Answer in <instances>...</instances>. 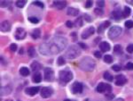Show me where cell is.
I'll use <instances>...</instances> for the list:
<instances>
[{"label":"cell","mask_w":133,"mask_h":101,"mask_svg":"<svg viewBox=\"0 0 133 101\" xmlns=\"http://www.w3.org/2000/svg\"><path fill=\"white\" fill-rule=\"evenodd\" d=\"M52 93H53V90H52V89L49 88V87H43L41 90V96L43 98L50 97L52 95Z\"/></svg>","instance_id":"7"},{"label":"cell","mask_w":133,"mask_h":101,"mask_svg":"<svg viewBox=\"0 0 133 101\" xmlns=\"http://www.w3.org/2000/svg\"><path fill=\"white\" fill-rule=\"evenodd\" d=\"M53 6H55L57 9L61 10L63 8H65V6H66V1H62V0H59V1H54L53 2Z\"/></svg>","instance_id":"15"},{"label":"cell","mask_w":133,"mask_h":101,"mask_svg":"<svg viewBox=\"0 0 133 101\" xmlns=\"http://www.w3.org/2000/svg\"><path fill=\"white\" fill-rule=\"evenodd\" d=\"M33 4H34L35 6H40V7H41V8H43V7H45V6H43V4L41 2V1H35V2L33 3Z\"/></svg>","instance_id":"38"},{"label":"cell","mask_w":133,"mask_h":101,"mask_svg":"<svg viewBox=\"0 0 133 101\" xmlns=\"http://www.w3.org/2000/svg\"><path fill=\"white\" fill-rule=\"evenodd\" d=\"M97 6L99 7H103L105 6V2L104 1H97Z\"/></svg>","instance_id":"42"},{"label":"cell","mask_w":133,"mask_h":101,"mask_svg":"<svg viewBox=\"0 0 133 101\" xmlns=\"http://www.w3.org/2000/svg\"><path fill=\"white\" fill-rule=\"evenodd\" d=\"M41 64H39L38 62H33L32 64H31V68H32V70L34 71V72H36L37 73V71H39L40 69H41Z\"/></svg>","instance_id":"21"},{"label":"cell","mask_w":133,"mask_h":101,"mask_svg":"<svg viewBox=\"0 0 133 101\" xmlns=\"http://www.w3.org/2000/svg\"><path fill=\"white\" fill-rule=\"evenodd\" d=\"M112 68H113V70L115 71V72H119V71L121 70L120 65H118V64H115V65H113L112 66Z\"/></svg>","instance_id":"39"},{"label":"cell","mask_w":133,"mask_h":101,"mask_svg":"<svg viewBox=\"0 0 133 101\" xmlns=\"http://www.w3.org/2000/svg\"><path fill=\"white\" fill-rule=\"evenodd\" d=\"M32 80H33V81H34V82H36V83L41 82V81H42V75H41V74H40V73H38V72L36 73V74L33 75Z\"/></svg>","instance_id":"18"},{"label":"cell","mask_w":133,"mask_h":101,"mask_svg":"<svg viewBox=\"0 0 133 101\" xmlns=\"http://www.w3.org/2000/svg\"><path fill=\"white\" fill-rule=\"evenodd\" d=\"M79 65L83 71H92L95 67V63L91 57H84L79 63Z\"/></svg>","instance_id":"2"},{"label":"cell","mask_w":133,"mask_h":101,"mask_svg":"<svg viewBox=\"0 0 133 101\" xmlns=\"http://www.w3.org/2000/svg\"><path fill=\"white\" fill-rule=\"evenodd\" d=\"M68 15L70 16H77L79 15V10L74 7H69L68 9Z\"/></svg>","instance_id":"17"},{"label":"cell","mask_w":133,"mask_h":101,"mask_svg":"<svg viewBox=\"0 0 133 101\" xmlns=\"http://www.w3.org/2000/svg\"><path fill=\"white\" fill-rule=\"evenodd\" d=\"M15 38H16L17 39H25L26 37V31L24 29H22V28H18V29L16 30V31H15Z\"/></svg>","instance_id":"10"},{"label":"cell","mask_w":133,"mask_h":101,"mask_svg":"<svg viewBox=\"0 0 133 101\" xmlns=\"http://www.w3.org/2000/svg\"><path fill=\"white\" fill-rule=\"evenodd\" d=\"M126 69L129 71H132L133 70V63H128L126 64Z\"/></svg>","instance_id":"36"},{"label":"cell","mask_w":133,"mask_h":101,"mask_svg":"<svg viewBox=\"0 0 133 101\" xmlns=\"http://www.w3.org/2000/svg\"><path fill=\"white\" fill-rule=\"evenodd\" d=\"M76 24L77 27H81V26H83V19H82V17H79V18L76 19Z\"/></svg>","instance_id":"30"},{"label":"cell","mask_w":133,"mask_h":101,"mask_svg":"<svg viewBox=\"0 0 133 101\" xmlns=\"http://www.w3.org/2000/svg\"><path fill=\"white\" fill-rule=\"evenodd\" d=\"M94 55H95L97 58H101V56H102V55H101V53L99 51H95V52H94Z\"/></svg>","instance_id":"44"},{"label":"cell","mask_w":133,"mask_h":101,"mask_svg":"<svg viewBox=\"0 0 133 101\" xmlns=\"http://www.w3.org/2000/svg\"><path fill=\"white\" fill-rule=\"evenodd\" d=\"M104 79L106 80V81H112L114 80V77H113V75L110 74V73L105 72L104 73Z\"/></svg>","instance_id":"24"},{"label":"cell","mask_w":133,"mask_h":101,"mask_svg":"<svg viewBox=\"0 0 133 101\" xmlns=\"http://www.w3.org/2000/svg\"><path fill=\"white\" fill-rule=\"evenodd\" d=\"M84 18H85V20H87V22H92V18H91L90 15H84Z\"/></svg>","instance_id":"46"},{"label":"cell","mask_w":133,"mask_h":101,"mask_svg":"<svg viewBox=\"0 0 133 101\" xmlns=\"http://www.w3.org/2000/svg\"><path fill=\"white\" fill-rule=\"evenodd\" d=\"M9 4H10V2H8V1H1V6H2V7L8 6Z\"/></svg>","instance_id":"40"},{"label":"cell","mask_w":133,"mask_h":101,"mask_svg":"<svg viewBox=\"0 0 133 101\" xmlns=\"http://www.w3.org/2000/svg\"><path fill=\"white\" fill-rule=\"evenodd\" d=\"M80 55V50L78 49L77 47L76 46H72L68 49L66 53V56L69 59H73V58H76V56Z\"/></svg>","instance_id":"5"},{"label":"cell","mask_w":133,"mask_h":101,"mask_svg":"<svg viewBox=\"0 0 133 101\" xmlns=\"http://www.w3.org/2000/svg\"><path fill=\"white\" fill-rule=\"evenodd\" d=\"M104 61L107 64H111L113 62V57L111 56L110 55H106L104 56Z\"/></svg>","instance_id":"27"},{"label":"cell","mask_w":133,"mask_h":101,"mask_svg":"<svg viewBox=\"0 0 133 101\" xmlns=\"http://www.w3.org/2000/svg\"><path fill=\"white\" fill-rule=\"evenodd\" d=\"M115 101H124V100L122 98H117V99H115Z\"/></svg>","instance_id":"49"},{"label":"cell","mask_w":133,"mask_h":101,"mask_svg":"<svg viewBox=\"0 0 133 101\" xmlns=\"http://www.w3.org/2000/svg\"><path fill=\"white\" fill-rule=\"evenodd\" d=\"M54 79V72L51 68H45V80L47 81H52Z\"/></svg>","instance_id":"6"},{"label":"cell","mask_w":133,"mask_h":101,"mask_svg":"<svg viewBox=\"0 0 133 101\" xmlns=\"http://www.w3.org/2000/svg\"><path fill=\"white\" fill-rule=\"evenodd\" d=\"M83 84H82L81 82H79V81H76V82L72 85V92L75 94L81 93V92L83 91Z\"/></svg>","instance_id":"9"},{"label":"cell","mask_w":133,"mask_h":101,"mask_svg":"<svg viewBox=\"0 0 133 101\" xmlns=\"http://www.w3.org/2000/svg\"><path fill=\"white\" fill-rule=\"evenodd\" d=\"M28 53H29V55L31 57L35 56V55H36V50H35V48H33V47H30V48H29V50H28Z\"/></svg>","instance_id":"28"},{"label":"cell","mask_w":133,"mask_h":101,"mask_svg":"<svg viewBox=\"0 0 133 101\" xmlns=\"http://www.w3.org/2000/svg\"><path fill=\"white\" fill-rule=\"evenodd\" d=\"M106 99L110 100V99H113L114 97H115V95H114V94H106Z\"/></svg>","instance_id":"43"},{"label":"cell","mask_w":133,"mask_h":101,"mask_svg":"<svg viewBox=\"0 0 133 101\" xmlns=\"http://www.w3.org/2000/svg\"><path fill=\"white\" fill-rule=\"evenodd\" d=\"M40 35H41V31H40L39 29L34 30V31H32V33H31V36H32V38L35 39H38V38L40 37Z\"/></svg>","instance_id":"23"},{"label":"cell","mask_w":133,"mask_h":101,"mask_svg":"<svg viewBox=\"0 0 133 101\" xmlns=\"http://www.w3.org/2000/svg\"><path fill=\"white\" fill-rule=\"evenodd\" d=\"M39 87H30V88H27L25 90L26 94L29 96H34L39 91Z\"/></svg>","instance_id":"12"},{"label":"cell","mask_w":133,"mask_h":101,"mask_svg":"<svg viewBox=\"0 0 133 101\" xmlns=\"http://www.w3.org/2000/svg\"><path fill=\"white\" fill-rule=\"evenodd\" d=\"M73 79V74L69 70H63L59 73V81L63 84L69 82Z\"/></svg>","instance_id":"3"},{"label":"cell","mask_w":133,"mask_h":101,"mask_svg":"<svg viewBox=\"0 0 133 101\" xmlns=\"http://www.w3.org/2000/svg\"><path fill=\"white\" fill-rule=\"evenodd\" d=\"M78 46L80 47V48H87V46L85 44H83V43H79V44H78Z\"/></svg>","instance_id":"47"},{"label":"cell","mask_w":133,"mask_h":101,"mask_svg":"<svg viewBox=\"0 0 133 101\" xmlns=\"http://www.w3.org/2000/svg\"><path fill=\"white\" fill-rule=\"evenodd\" d=\"M128 53H133V44H129L126 48Z\"/></svg>","instance_id":"37"},{"label":"cell","mask_w":133,"mask_h":101,"mask_svg":"<svg viewBox=\"0 0 133 101\" xmlns=\"http://www.w3.org/2000/svg\"><path fill=\"white\" fill-rule=\"evenodd\" d=\"M114 51L115 52L116 54H121L122 52V48L120 45H115V48H114Z\"/></svg>","instance_id":"29"},{"label":"cell","mask_w":133,"mask_h":101,"mask_svg":"<svg viewBox=\"0 0 133 101\" xmlns=\"http://www.w3.org/2000/svg\"><path fill=\"white\" fill-rule=\"evenodd\" d=\"M94 32H95V30H94V28L92 27V26L87 28V29L85 30V31H83V33H82V39H88V38L90 37V36H92Z\"/></svg>","instance_id":"8"},{"label":"cell","mask_w":133,"mask_h":101,"mask_svg":"<svg viewBox=\"0 0 133 101\" xmlns=\"http://www.w3.org/2000/svg\"><path fill=\"white\" fill-rule=\"evenodd\" d=\"M106 90V83H99V85L97 86V91L98 92H100V93H103Z\"/></svg>","instance_id":"20"},{"label":"cell","mask_w":133,"mask_h":101,"mask_svg":"<svg viewBox=\"0 0 133 101\" xmlns=\"http://www.w3.org/2000/svg\"><path fill=\"white\" fill-rule=\"evenodd\" d=\"M94 13L97 15H103V10L101 8H95L94 9Z\"/></svg>","instance_id":"33"},{"label":"cell","mask_w":133,"mask_h":101,"mask_svg":"<svg viewBox=\"0 0 133 101\" xmlns=\"http://www.w3.org/2000/svg\"><path fill=\"white\" fill-rule=\"evenodd\" d=\"M109 25H110V22H108V21L104 22L102 24H100V26L99 27V29H98V32H99V33L103 32V31H104V30L106 29V27H108Z\"/></svg>","instance_id":"19"},{"label":"cell","mask_w":133,"mask_h":101,"mask_svg":"<svg viewBox=\"0 0 133 101\" xmlns=\"http://www.w3.org/2000/svg\"><path fill=\"white\" fill-rule=\"evenodd\" d=\"M64 101H72V100H70V99H65Z\"/></svg>","instance_id":"51"},{"label":"cell","mask_w":133,"mask_h":101,"mask_svg":"<svg viewBox=\"0 0 133 101\" xmlns=\"http://www.w3.org/2000/svg\"><path fill=\"white\" fill-rule=\"evenodd\" d=\"M92 4H93V2L92 1H86V4H85V7L86 8H90V7H92Z\"/></svg>","instance_id":"41"},{"label":"cell","mask_w":133,"mask_h":101,"mask_svg":"<svg viewBox=\"0 0 133 101\" xmlns=\"http://www.w3.org/2000/svg\"><path fill=\"white\" fill-rule=\"evenodd\" d=\"M20 75L24 76V77H26V76H28L29 74V70L28 67H25V66H23V67H21V68L20 69Z\"/></svg>","instance_id":"22"},{"label":"cell","mask_w":133,"mask_h":101,"mask_svg":"<svg viewBox=\"0 0 133 101\" xmlns=\"http://www.w3.org/2000/svg\"><path fill=\"white\" fill-rule=\"evenodd\" d=\"M11 30V23L8 21H4L1 23V31L3 32H7Z\"/></svg>","instance_id":"14"},{"label":"cell","mask_w":133,"mask_h":101,"mask_svg":"<svg viewBox=\"0 0 133 101\" xmlns=\"http://www.w3.org/2000/svg\"><path fill=\"white\" fill-rule=\"evenodd\" d=\"M128 3H129V4L133 5V1H131V0H129V1H128Z\"/></svg>","instance_id":"50"},{"label":"cell","mask_w":133,"mask_h":101,"mask_svg":"<svg viewBox=\"0 0 133 101\" xmlns=\"http://www.w3.org/2000/svg\"><path fill=\"white\" fill-rule=\"evenodd\" d=\"M29 22H32V23H37V22H39V19L36 18V17H35V16H31V17H29Z\"/></svg>","instance_id":"31"},{"label":"cell","mask_w":133,"mask_h":101,"mask_svg":"<svg viewBox=\"0 0 133 101\" xmlns=\"http://www.w3.org/2000/svg\"><path fill=\"white\" fill-rule=\"evenodd\" d=\"M126 82H127V79L125 78V76L122 75V74L115 76V84H116L117 86H122V85H124Z\"/></svg>","instance_id":"11"},{"label":"cell","mask_w":133,"mask_h":101,"mask_svg":"<svg viewBox=\"0 0 133 101\" xmlns=\"http://www.w3.org/2000/svg\"><path fill=\"white\" fill-rule=\"evenodd\" d=\"M66 44H68V41L64 38H53L52 40L48 41L40 47V52L43 55H50V54L54 55L62 51Z\"/></svg>","instance_id":"1"},{"label":"cell","mask_w":133,"mask_h":101,"mask_svg":"<svg viewBox=\"0 0 133 101\" xmlns=\"http://www.w3.org/2000/svg\"><path fill=\"white\" fill-rule=\"evenodd\" d=\"M66 26L69 28H72L73 27V22H71V21H68L66 22Z\"/></svg>","instance_id":"45"},{"label":"cell","mask_w":133,"mask_h":101,"mask_svg":"<svg viewBox=\"0 0 133 101\" xmlns=\"http://www.w3.org/2000/svg\"><path fill=\"white\" fill-rule=\"evenodd\" d=\"M125 27L132 28L133 27V22L132 21H127V22H125Z\"/></svg>","instance_id":"35"},{"label":"cell","mask_w":133,"mask_h":101,"mask_svg":"<svg viewBox=\"0 0 133 101\" xmlns=\"http://www.w3.org/2000/svg\"><path fill=\"white\" fill-rule=\"evenodd\" d=\"M23 52H24V49L21 48V49L20 50V55H23Z\"/></svg>","instance_id":"48"},{"label":"cell","mask_w":133,"mask_h":101,"mask_svg":"<svg viewBox=\"0 0 133 101\" xmlns=\"http://www.w3.org/2000/svg\"><path fill=\"white\" fill-rule=\"evenodd\" d=\"M111 17L115 20H120L121 18H123L122 17V13L120 9H115L111 13Z\"/></svg>","instance_id":"13"},{"label":"cell","mask_w":133,"mask_h":101,"mask_svg":"<svg viewBox=\"0 0 133 101\" xmlns=\"http://www.w3.org/2000/svg\"><path fill=\"white\" fill-rule=\"evenodd\" d=\"M26 3H27V2H26L25 0H18V1H16V2H15V5H16L18 7L22 8L26 5Z\"/></svg>","instance_id":"26"},{"label":"cell","mask_w":133,"mask_h":101,"mask_svg":"<svg viewBox=\"0 0 133 101\" xmlns=\"http://www.w3.org/2000/svg\"><path fill=\"white\" fill-rule=\"evenodd\" d=\"M65 58L63 56H59V58H58V64L59 65H63V64H65Z\"/></svg>","instance_id":"32"},{"label":"cell","mask_w":133,"mask_h":101,"mask_svg":"<svg viewBox=\"0 0 133 101\" xmlns=\"http://www.w3.org/2000/svg\"><path fill=\"white\" fill-rule=\"evenodd\" d=\"M17 48H18V47H17L16 44H14V43H13V44H11V46H10V50L13 52H15L17 50Z\"/></svg>","instance_id":"34"},{"label":"cell","mask_w":133,"mask_h":101,"mask_svg":"<svg viewBox=\"0 0 133 101\" xmlns=\"http://www.w3.org/2000/svg\"><path fill=\"white\" fill-rule=\"evenodd\" d=\"M122 29L119 26H113L110 28L109 31H108V37L111 39H114L115 38L119 37L122 34Z\"/></svg>","instance_id":"4"},{"label":"cell","mask_w":133,"mask_h":101,"mask_svg":"<svg viewBox=\"0 0 133 101\" xmlns=\"http://www.w3.org/2000/svg\"><path fill=\"white\" fill-rule=\"evenodd\" d=\"M6 101H13L12 99H7V100H6Z\"/></svg>","instance_id":"52"},{"label":"cell","mask_w":133,"mask_h":101,"mask_svg":"<svg viewBox=\"0 0 133 101\" xmlns=\"http://www.w3.org/2000/svg\"><path fill=\"white\" fill-rule=\"evenodd\" d=\"M129 15H130V8L128 7V6H125L123 12H122V17L126 18V17H128Z\"/></svg>","instance_id":"25"},{"label":"cell","mask_w":133,"mask_h":101,"mask_svg":"<svg viewBox=\"0 0 133 101\" xmlns=\"http://www.w3.org/2000/svg\"><path fill=\"white\" fill-rule=\"evenodd\" d=\"M99 48L102 52H107L110 49V45L106 41H103L99 44Z\"/></svg>","instance_id":"16"}]
</instances>
